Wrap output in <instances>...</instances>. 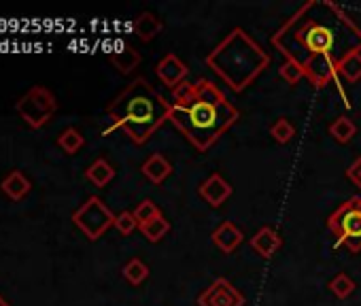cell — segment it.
Here are the masks:
<instances>
[{
  "label": "cell",
  "mask_w": 361,
  "mask_h": 306,
  "mask_svg": "<svg viewBox=\"0 0 361 306\" xmlns=\"http://www.w3.org/2000/svg\"><path fill=\"white\" fill-rule=\"evenodd\" d=\"M276 51L315 88L338 83L342 60L361 53V28L332 0H309L272 36Z\"/></svg>",
  "instance_id": "cell-1"
},
{
  "label": "cell",
  "mask_w": 361,
  "mask_h": 306,
  "mask_svg": "<svg viewBox=\"0 0 361 306\" xmlns=\"http://www.w3.org/2000/svg\"><path fill=\"white\" fill-rule=\"evenodd\" d=\"M170 119L198 151L211 149L238 121V109L208 79L183 81L174 92Z\"/></svg>",
  "instance_id": "cell-2"
},
{
  "label": "cell",
  "mask_w": 361,
  "mask_h": 306,
  "mask_svg": "<svg viewBox=\"0 0 361 306\" xmlns=\"http://www.w3.org/2000/svg\"><path fill=\"white\" fill-rule=\"evenodd\" d=\"M172 102L157 94L147 79H134L106 109L113 126L106 130H124L132 143L145 145L164 121L170 119Z\"/></svg>",
  "instance_id": "cell-3"
},
{
  "label": "cell",
  "mask_w": 361,
  "mask_h": 306,
  "mask_svg": "<svg viewBox=\"0 0 361 306\" xmlns=\"http://www.w3.org/2000/svg\"><path fill=\"white\" fill-rule=\"evenodd\" d=\"M270 64V55L243 28H234L208 55L206 67L232 92H243Z\"/></svg>",
  "instance_id": "cell-4"
},
{
  "label": "cell",
  "mask_w": 361,
  "mask_h": 306,
  "mask_svg": "<svg viewBox=\"0 0 361 306\" xmlns=\"http://www.w3.org/2000/svg\"><path fill=\"white\" fill-rule=\"evenodd\" d=\"M327 228L336 234L340 244L353 253L361 251V198H351L340 204L327 219Z\"/></svg>",
  "instance_id": "cell-5"
},
{
  "label": "cell",
  "mask_w": 361,
  "mask_h": 306,
  "mask_svg": "<svg viewBox=\"0 0 361 306\" xmlns=\"http://www.w3.org/2000/svg\"><path fill=\"white\" fill-rule=\"evenodd\" d=\"M115 217L117 215H113L100 198L92 196L85 204H81V209L75 211L73 221L90 240H98L111 225H115Z\"/></svg>",
  "instance_id": "cell-6"
},
{
  "label": "cell",
  "mask_w": 361,
  "mask_h": 306,
  "mask_svg": "<svg viewBox=\"0 0 361 306\" xmlns=\"http://www.w3.org/2000/svg\"><path fill=\"white\" fill-rule=\"evenodd\" d=\"M55 109H57V104H55L53 94L43 85L32 88L17 102V113L22 115V119L30 128H43L47 121L53 117Z\"/></svg>",
  "instance_id": "cell-7"
},
{
  "label": "cell",
  "mask_w": 361,
  "mask_h": 306,
  "mask_svg": "<svg viewBox=\"0 0 361 306\" xmlns=\"http://www.w3.org/2000/svg\"><path fill=\"white\" fill-rule=\"evenodd\" d=\"M198 306H245V295L227 279H215L198 295Z\"/></svg>",
  "instance_id": "cell-8"
},
{
  "label": "cell",
  "mask_w": 361,
  "mask_h": 306,
  "mask_svg": "<svg viewBox=\"0 0 361 306\" xmlns=\"http://www.w3.org/2000/svg\"><path fill=\"white\" fill-rule=\"evenodd\" d=\"M155 73H157L160 81H162L166 88H170V90L174 92L180 83L185 81V77H187V67H185V62H183V60H180L178 55L166 53V55L160 60V64H157Z\"/></svg>",
  "instance_id": "cell-9"
},
{
  "label": "cell",
  "mask_w": 361,
  "mask_h": 306,
  "mask_svg": "<svg viewBox=\"0 0 361 306\" xmlns=\"http://www.w3.org/2000/svg\"><path fill=\"white\" fill-rule=\"evenodd\" d=\"M198 194H200V198L206 202V204H211V207H221L229 196H232V186L229 183L221 176V174H211L202 186H200V190H198Z\"/></svg>",
  "instance_id": "cell-10"
},
{
  "label": "cell",
  "mask_w": 361,
  "mask_h": 306,
  "mask_svg": "<svg viewBox=\"0 0 361 306\" xmlns=\"http://www.w3.org/2000/svg\"><path fill=\"white\" fill-rule=\"evenodd\" d=\"M213 242H215V247L223 253H234L238 247H240V242H243L245 234L243 230H238L232 221H223L215 232H213Z\"/></svg>",
  "instance_id": "cell-11"
},
{
  "label": "cell",
  "mask_w": 361,
  "mask_h": 306,
  "mask_svg": "<svg viewBox=\"0 0 361 306\" xmlns=\"http://www.w3.org/2000/svg\"><path fill=\"white\" fill-rule=\"evenodd\" d=\"M281 244H283V240H281L278 232H274L272 228H262V230L255 232L253 238H251V249H253L257 256H262L264 260L272 258V256L281 249Z\"/></svg>",
  "instance_id": "cell-12"
},
{
  "label": "cell",
  "mask_w": 361,
  "mask_h": 306,
  "mask_svg": "<svg viewBox=\"0 0 361 306\" xmlns=\"http://www.w3.org/2000/svg\"><path fill=\"white\" fill-rule=\"evenodd\" d=\"M143 174L151 181V183H155V186H162V183L172 174V166H170V162L162 155V153H155V155H151L145 164H143Z\"/></svg>",
  "instance_id": "cell-13"
},
{
  "label": "cell",
  "mask_w": 361,
  "mask_h": 306,
  "mask_svg": "<svg viewBox=\"0 0 361 306\" xmlns=\"http://www.w3.org/2000/svg\"><path fill=\"white\" fill-rule=\"evenodd\" d=\"M3 192L11 198V200H22L28 192H30V181L20 172V170H13L9 176H5L3 181Z\"/></svg>",
  "instance_id": "cell-14"
},
{
  "label": "cell",
  "mask_w": 361,
  "mask_h": 306,
  "mask_svg": "<svg viewBox=\"0 0 361 306\" xmlns=\"http://www.w3.org/2000/svg\"><path fill=\"white\" fill-rule=\"evenodd\" d=\"M113 176H115V168L106 162V160H96L87 170H85V179L87 181H92L96 188H104V186H108V183L113 181Z\"/></svg>",
  "instance_id": "cell-15"
},
{
  "label": "cell",
  "mask_w": 361,
  "mask_h": 306,
  "mask_svg": "<svg viewBox=\"0 0 361 306\" xmlns=\"http://www.w3.org/2000/svg\"><path fill=\"white\" fill-rule=\"evenodd\" d=\"M111 62L117 67L119 73H130V71H134L141 64V55L132 47L122 45V51L111 53Z\"/></svg>",
  "instance_id": "cell-16"
},
{
  "label": "cell",
  "mask_w": 361,
  "mask_h": 306,
  "mask_svg": "<svg viewBox=\"0 0 361 306\" xmlns=\"http://www.w3.org/2000/svg\"><path fill=\"white\" fill-rule=\"evenodd\" d=\"M160 30H162V22L153 13H149V11L141 13L134 20V32L141 36V41H151L153 36L160 34Z\"/></svg>",
  "instance_id": "cell-17"
},
{
  "label": "cell",
  "mask_w": 361,
  "mask_h": 306,
  "mask_svg": "<svg viewBox=\"0 0 361 306\" xmlns=\"http://www.w3.org/2000/svg\"><path fill=\"white\" fill-rule=\"evenodd\" d=\"M355 132H357V126L353 124V119L346 117V115L336 117L332 124H330V134L334 137L336 143H342V145L348 143L355 137Z\"/></svg>",
  "instance_id": "cell-18"
},
{
  "label": "cell",
  "mask_w": 361,
  "mask_h": 306,
  "mask_svg": "<svg viewBox=\"0 0 361 306\" xmlns=\"http://www.w3.org/2000/svg\"><path fill=\"white\" fill-rule=\"evenodd\" d=\"M141 228V232L145 234V238L149 240V242H160L166 234H168V230H170V221L166 219V217H157V219H151V221H147V223H143V225H139Z\"/></svg>",
  "instance_id": "cell-19"
},
{
  "label": "cell",
  "mask_w": 361,
  "mask_h": 306,
  "mask_svg": "<svg viewBox=\"0 0 361 306\" xmlns=\"http://www.w3.org/2000/svg\"><path fill=\"white\" fill-rule=\"evenodd\" d=\"M338 77H344L351 83L361 79V53H353L342 60V64L338 67Z\"/></svg>",
  "instance_id": "cell-20"
},
{
  "label": "cell",
  "mask_w": 361,
  "mask_h": 306,
  "mask_svg": "<svg viewBox=\"0 0 361 306\" xmlns=\"http://www.w3.org/2000/svg\"><path fill=\"white\" fill-rule=\"evenodd\" d=\"M57 145L62 147L66 153H77L83 145H85V139H83V134L77 130V128H66L62 134H59V139H57Z\"/></svg>",
  "instance_id": "cell-21"
},
{
  "label": "cell",
  "mask_w": 361,
  "mask_h": 306,
  "mask_svg": "<svg viewBox=\"0 0 361 306\" xmlns=\"http://www.w3.org/2000/svg\"><path fill=\"white\" fill-rule=\"evenodd\" d=\"M270 134H272V139H274L276 143L287 145V143L293 141L295 128H293V124H291V121H289L287 117H281V119H276L274 124L270 126Z\"/></svg>",
  "instance_id": "cell-22"
},
{
  "label": "cell",
  "mask_w": 361,
  "mask_h": 306,
  "mask_svg": "<svg viewBox=\"0 0 361 306\" xmlns=\"http://www.w3.org/2000/svg\"><path fill=\"white\" fill-rule=\"evenodd\" d=\"M124 277H126L132 285H141V283L149 277V266H147L143 260L134 258V260H130V262L124 266Z\"/></svg>",
  "instance_id": "cell-23"
},
{
  "label": "cell",
  "mask_w": 361,
  "mask_h": 306,
  "mask_svg": "<svg viewBox=\"0 0 361 306\" xmlns=\"http://www.w3.org/2000/svg\"><path fill=\"white\" fill-rule=\"evenodd\" d=\"M330 291H332L336 298L344 300V298H348V295L355 291V283H353V279H351L348 274L338 272V274L330 281Z\"/></svg>",
  "instance_id": "cell-24"
},
{
  "label": "cell",
  "mask_w": 361,
  "mask_h": 306,
  "mask_svg": "<svg viewBox=\"0 0 361 306\" xmlns=\"http://www.w3.org/2000/svg\"><path fill=\"white\" fill-rule=\"evenodd\" d=\"M162 213H160V209H157V204L153 202V200H143L136 209H134V217H136V221H139V225H143V223H147V221H151V219H157Z\"/></svg>",
  "instance_id": "cell-25"
},
{
  "label": "cell",
  "mask_w": 361,
  "mask_h": 306,
  "mask_svg": "<svg viewBox=\"0 0 361 306\" xmlns=\"http://www.w3.org/2000/svg\"><path fill=\"white\" fill-rule=\"evenodd\" d=\"M136 225H139V221H136L134 213H130V211H124V213H119V215L115 217V228H117L119 232H122L124 236L132 234V232L136 230Z\"/></svg>",
  "instance_id": "cell-26"
},
{
  "label": "cell",
  "mask_w": 361,
  "mask_h": 306,
  "mask_svg": "<svg viewBox=\"0 0 361 306\" xmlns=\"http://www.w3.org/2000/svg\"><path fill=\"white\" fill-rule=\"evenodd\" d=\"M281 77L289 83V85H295L299 79H302L304 77V73L302 71H299L295 64H291V62H285L283 67H281Z\"/></svg>",
  "instance_id": "cell-27"
},
{
  "label": "cell",
  "mask_w": 361,
  "mask_h": 306,
  "mask_svg": "<svg viewBox=\"0 0 361 306\" xmlns=\"http://www.w3.org/2000/svg\"><path fill=\"white\" fill-rule=\"evenodd\" d=\"M346 176L355 183L357 188H361V158H357L351 166H348V170H346Z\"/></svg>",
  "instance_id": "cell-28"
},
{
  "label": "cell",
  "mask_w": 361,
  "mask_h": 306,
  "mask_svg": "<svg viewBox=\"0 0 361 306\" xmlns=\"http://www.w3.org/2000/svg\"><path fill=\"white\" fill-rule=\"evenodd\" d=\"M0 306H11V304H9V302H7V300L3 298V295H0Z\"/></svg>",
  "instance_id": "cell-29"
}]
</instances>
